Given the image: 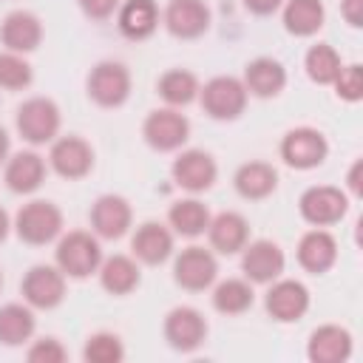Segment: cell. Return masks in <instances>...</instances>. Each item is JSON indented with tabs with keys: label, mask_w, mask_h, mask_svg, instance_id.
Returning <instances> with one entry per match:
<instances>
[{
	"label": "cell",
	"mask_w": 363,
	"mask_h": 363,
	"mask_svg": "<svg viewBox=\"0 0 363 363\" xmlns=\"http://www.w3.org/2000/svg\"><path fill=\"white\" fill-rule=\"evenodd\" d=\"M54 255H57V267L65 272V278H88L102 264L99 238L88 230H71V233L60 235Z\"/></svg>",
	"instance_id": "6da1fadb"
},
{
	"label": "cell",
	"mask_w": 363,
	"mask_h": 363,
	"mask_svg": "<svg viewBox=\"0 0 363 363\" xmlns=\"http://www.w3.org/2000/svg\"><path fill=\"white\" fill-rule=\"evenodd\" d=\"M11 227L20 235V241H26L31 247H43L62 235V213L57 204L34 199L17 210Z\"/></svg>",
	"instance_id": "7a4b0ae2"
},
{
	"label": "cell",
	"mask_w": 363,
	"mask_h": 363,
	"mask_svg": "<svg viewBox=\"0 0 363 363\" xmlns=\"http://www.w3.org/2000/svg\"><path fill=\"white\" fill-rule=\"evenodd\" d=\"M247 88L238 77H213L199 88V99L207 116L213 119H238L247 108Z\"/></svg>",
	"instance_id": "3957f363"
},
{
	"label": "cell",
	"mask_w": 363,
	"mask_h": 363,
	"mask_svg": "<svg viewBox=\"0 0 363 363\" xmlns=\"http://www.w3.org/2000/svg\"><path fill=\"white\" fill-rule=\"evenodd\" d=\"M17 130L31 145L54 142L60 133V108L48 96H31L17 108Z\"/></svg>",
	"instance_id": "277c9868"
},
{
	"label": "cell",
	"mask_w": 363,
	"mask_h": 363,
	"mask_svg": "<svg viewBox=\"0 0 363 363\" xmlns=\"http://www.w3.org/2000/svg\"><path fill=\"white\" fill-rule=\"evenodd\" d=\"M20 292L31 309H54L65 298V272L51 264H37L23 275Z\"/></svg>",
	"instance_id": "5b68a950"
},
{
	"label": "cell",
	"mask_w": 363,
	"mask_h": 363,
	"mask_svg": "<svg viewBox=\"0 0 363 363\" xmlns=\"http://www.w3.org/2000/svg\"><path fill=\"white\" fill-rule=\"evenodd\" d=\"M88 96L102 108H119L130 96V71L113 60L96 62L88 74Z\"/></svg>",
	"instance_id": "8992f818"
},
{
	"label": "cell",
	"mask_w": 363,
	"mask_h": 363,
	"mask_svg": "<svg viewBox=\"0 0 363 363\" xmlns=\"http://www.w3.org/2000/svg\"><path fill=\"white\" fill-rule=\"evenodd\" d=\"M301 216L303 221H309L312 227H329V224H337L346 210H349V199L340 187H332V184H315L309 190L301 193Z\"/></svg>",
	"instance_id": "52a82bcc"
},
{
	"label": "cell",
	"mask_w": 363,
	"mask_h": 363,
	"mask_svg": "<svg viewBox=\"0 0 363 363\" xmlns=\"http://www.w3.org/2000/svg\"><path fill=\"white\" fill-rule=\"evenodd\" d=\"M142 136L153 150H162V153L179 150L190 136V122L176 108H159L147 113L142 125Z\"/></svg>",
	"instance_id": "ba28073f"
},
{
	"label": "cell",
	"mask_w": 363,
	"mask_h": 363,
	"mask_svg": "<svg viewBox=\"0 0 363 363\" xmlns=\"http://www.w3.org/2000/svg\"><path fill=\"white\" fill-rule=\"evenodd\" d=\"M329 153L326 136L318 128H292L281 139V159L295 170H312L318 167Z\"/></svg>",
	"instance_id": "9c48e42d"
},
{
	"label": "cell",
	"mask_w": 363,
	"mask_h": 363,
	"mask_svg": "<svg viewBox=\"0 0 363 363\" xmlns=\"http://www.w3.org/2000/svg\"><path fill=\"white\" fill-rule=\"evenodd\" d=\"M218 275V261L210 250L204 247H187L176 255L173 261V278L182 289H190V292H201L207 289Z\"/></svg>",
	"instance_id": "30bf717a"
},
{
	"label": "cell",
	"mask_w": 363,
	"mask_h": 363,
	"mask_svg": "<svg viewBox=\"0 0 363 363\" xmlns=\"http://www.w3.org/2000/svg\"><path fill=\"white\" fill-rule=\"evenodd\" d=\"M241 269L247 275V281L252 284H272L275 278H281L284 272V250L269 241V238H258V241H247L241 250Z\"/></svg>",
	"instance_id": "8fae6325"
},
{
	"label": "cell",
	"mask_w": 363,
	"mask_h": 363,
	"mask_svg": "<svg viewBox=\"0 0 363 363\" xmlns=\"http://www.w3.org/2000/svg\"><path fill=\"white\" fill-rule=\"evenodd\" d=\"M91 230L96 238H122L130 230L133 221V210L128 204V199L116 196V193H105L91 204Z\"/></svg>",
	"instance_id": "7c38bea8"
},
{
	"label": "cell",
	"mask_w": 363,
	"mask_h": 363,
	"mask_svg": "<svg viewBox=\"0 0 363 363\" xmlns=\"http://www.w3.org/2000/svg\"><path fill=\"white\" fill-rule=\"evenodd\" d=\"M173 173V182L187 190V193H204L207 187H213L216 176H218V167H216V159L207 153V150H182L170 167Z\"/></svg>",
	"instance_id": "4fadbf2b"
},
{
	"label": "cell",
	"mask_w": 363,
	"mask_h": 363,
	"mask_svg": "<svg viewBox=\"0 0 363 363\" xmlns=\"http://www.w3.org/2000/svg\"><path fill=\"white\" fill-rule=\"evenodd\" d=\"M267 312L278 320V323H292L301 320L309 309V289L301 281L292 278H275L267 298H264Z\"/></svg>",
	"instance_id": "5bb4252c"
},
{
	"label": "cell",
	"mask_w": 363,
	"mask_h": 363,
	"mask_svg": "<svg viewBox=\"0 0 363 363\" xmlns=\"http://www.w3.org/2000/svg\"><path fill=\"white\" fill-rule=\"evenodd\" d=\"M48 164L62 179H82L94 167V150L82 136H60L51 142Z\"/></svg>",
	"instance_id": "9a60e30c"
},
{
	"label": "cell",
	"mask_w": 363,
	"mask_h": 363,
	"mask_svg": "<svg viewBox=\"0 0 363 363\" xmlns=\"http://www.w3.org/2000/svg\"><path fill=\"white\" fill-rule=\"evenodd\" d=\"M164 337L176 352H193L207 337V320L193 306H176L164 315Z\"/></svg>",
	"instance_id": "2e32d148"
},
{
	"label": "cell",
	"mask_w": 363,
	"mask_h": 363,
	"mask_svg": "<svg viewBox=\"0 0 363 363\" xmlns=\"http://www.w3.org/2000/svg\"><path fill=\"white\" fill-rule=\"evenodd\" d=\"M162 20L173 37L196 40L210 28V9L204 0H170Z\"/></svg>",
	"instance_id": "e0dca14e"
},
{
	"label": "cell",
	"mask_w": 363,
	"mask_h": 363,
	"mask_svg": "<svg viewBox=\"0 0 363 363\" xmlns=\"http://www.w3.org/2000/svg\"><path fill=\"white\" fill-rule=\"evenodd\" d=\"M0 40H3L6 51L28 54L43 40V23L37 20V14L17 9V11L6 14V20L0 23Z\"/></svg>",
	"instance_id": "ac0fdd59"
},
{
	"label": "cell",
	"mask_w": 363,
	"mask_h": 363,
	"mask_svg": "<svg viewBox=\"0 0 363 363\" xmlns=\"http://www.w3.org/2000/svg\"><path fill=\"white\" fill-rule=\"evenodd\" d=\"M352 354V335L343 326L326 323L309 335L306 357L312 363H343Z\"/></svg>",
	"instance_id": "d6986e66"
},
{
	"label": "cell",
	"mask_w": 363,
	"mask_h": 363,
	"mask_svg": "<svg viewBox=\"0 0 363 363\" xmlns=\"http://www.w3.org/2000/svg\"><path fill=\"white\" fill-rule=\"evenodd\" d=\"M156 0H122L116 9V26L128 40H147L159 28Z\"/></svg>",
	"instance_id": "ffe728a7"
},
{
	"label": "cell",
	"mask_w": 363,
	"mask_h": 363,
	"mask_svg": "<svg viewBox=\"0 0 363 363\" xmlns=\"http://www.w3.org/2000/svg\"><path fill=\"white\" fill-rule=\"evenodd\" d=\"M130 250L133 258H139L142 264H162L173 255V233L159 224V221H145L136 227L133 238H130Z\"/></svg>",
	"instance_id": "44dd1931"
},
{
	"label": "cell",
	"mask_w": 363,
	"mask_h": 363,
	"mask_svg": "<svg viewBox=\"0 0 363 363\" xmlns=\"http://www.w3.org/2000/svg\"><path fill=\"white\" fill-rule=\"evenodd\" d=\"M3 179L11 193H34L45 179V159L34 150H20L6 159Z\"/></svg>",
	"instance_id": "7402d4cb"
},
{
	"label": "cell",
	"mask_w": 363,
	"mask_h": 363,
	"mask_svg": "<svg viewBox=\"0 0 363 363\" xmlns=\"http://www.w3.org/2000/svg\"><path fill=\"white\" fill-rule=\"evenodd\" d=\"M335 261H337V241L332 238V233H326L323 227H315V230L301 235V241H298V264L306 272L320 275Z\"/></svg>",
	"instance_id": "603a6c76"
},
{
	"label": "cell",
	"mask_w": 363,
	"mask_h": 363,
	"mask_svg": "<svg viewBox=\"0 0 363 363\" xmlns=\"http://www.w3.org/2000/svg\"><path fill=\"white\" fill-rule=\"evenodd\" d=\"M244 88L247 94L252 96H261V99H269V96H278L286 85V71L278 60L272 57H255L247 62L244 68Z\"/></svg>",
	"instance_id": "cb8c5ba5"
},
{
	"label": "cell",
	"mask_w": 363,
	"mask_h": 363,
	"mask_svg": "<svg viewBox=\"0 0 363 363\" xmlns=\"http://www.w3.org/2000/svg\"><path fill=\"white\" fill-rule=\"evenodd\" d=\"M207 235H210L213 250H218L224 255H233V252H241L244 244L250 241V224L241 213L227 210V213H218L216 218H210Z\"/></svg>",
	"instance_id": "d4e9b609"
},
{
	"label": "cell",
	"mask_w": 363,
	"mask_h": 363,
	"mask_svg": "<svg viewBox=\"0 0 363 363\" xmlns=\"http://www.w3.org/2000/svg\"><path fill=\"white\" fill-rule=\"evenodd\" d=\"M233 182H235L238 196L258 201V199H267L278 187V170L269 162H247L235 170Z\"/></svg>",
	"instance_id": "484cf974"
},
{
	"label": "cell",
	"mask_w": 363,
	"mask_h": 363,
	"mask_svg": "<svg viewBox=\"0 0 363 363\" xmlns=\"http://www.w3.org/2000/svg\"><path fill=\"white\" fill-rule=\"evenodd\" d=\"M99 284L102 289H108L111 295H128L139 286V264L130 255H111L102 258L99 264Z\"/></svg>",
	"instance_id": "4316f807"
},
{
	"label": "cell",
	"mask_w": 363,
	"mask_h": 363,
	"mask_svg": "<svg viewBox=\"0 0 363 363\" xmlns=\"http://www.w3.org/2000/svg\"><path fill=\"white\" fill-rule=\"evenodd\" d=\"M326 20L320 0H284V28L295 37H312Z\"/></svg>",
	"instance_id": "83f0119b"
},
{
	"label": "cell",
	"mask_w": 363,
	"mask_h": 363,
	"mask_svg": "<svg viewBox=\"0 0 363 363\" xmlns=\"http://www.w3.org/2000/svg\"><path fill=\"white\" fill-rule=\"evenodd\" d=\"M34 312L28 303H6L0 306V343L3 346H23L34 335Z\"/></svg>",
	"instance_id": "f1b7e54d"
},
{
	"label": "cell",
	"mask_w": 363,
	"mask_h": 363,
	"mask_svg": "<svg viewBox=\"0 0 363 363\" xmlns=\"http://www.w3.org/2000/svg\"><path fill=\"white\" fill-rule=\"evenodd\" d=\"M156 91L159 96L170 105V108H182V105H190L196 96H199V79L193 71H184V68H170L159 77L156 82Z\"/></svg>",
	"instance_id": "f546056e"
},
{
	"label": "cell",
	"mask_w": 363,
	"mask_h": 363,
	"mask_svg": "<svg viewBox=\"0 0 363 363\" xmlns=\"http://www.w3.org/2000/svg\"><path fill=\"white\" fill-rule=\"evenodd\" d=\"M210 210L199 201V199H182L170 207L167 213V221L173 227V233L179 235H187V238H196L201 233H207V224H210Z\"/></svg>",
	"instance_id": "4dcf8cb0"
},
{
	"label": "cell",
	"mask_w": 363,
	"mask_h": 363,
	"mask_svg": "<svg viewBox=\"0 0 363 363\" xmlns=\"http://www.w3.org/2000/svg\"><path fill=\"white\" fill-rule=\"evenodd\" d=\"M252 301H255L252 284L244 278H227L213 289V306L224 315H241L252 306Z\"/></svg>",
	"instance_id": "1f68e13d"
},
{
	"label": "cell",
	"mask_w": 363,
	"mask_h": 363,
	"mask_svg": "<svg viewBox=\"0 0 363 363\" xmlns=\"http://www.w3.org/2000/svg\"><path fill=\"white\" fill-rule=\"evenodd\" d=\"M303 68H306V74H309L312 82L329 85V82H335L337 71L343 68V60H340V54H337L329 43H318V45H312V48L306 51Z\"/></svg>",
	"instance_id": "d6a6232c"
},
{
	"label": "cell",
	"mask_w": 363,
	"mask_h": 363,
	"mask_svg": "<svg viewBox=\"0 0 363 363\" xmlns=\"http://www.w3.org/2000/svg\"><path fill=\"white\" fill-rule=\"evenodd\" d=\"M82 357H85V363H119L125 357V346H122L119 335L96 332V335H91L85 340Z\"/></svg>",
	"instance_id": "836d02e7"
},
{
	"label": "cell",
	"mask_w": 363,
	"mask_h": 363,
	"mask_svg": "<svg viewBox=\"0 0 363 363\" xmlns=\"http://www.w3.org/2000/svg\"><path fill=\"white\" fill-rule=\"evenodd\" d=\"M31 65L26 62L23 54L14 51H0V88L9 91H20L31 85Z\"/></svg>",
	"instance_id": "e575fe53"
},
{
	"label": "cell",
	"mask_w": 363,
	"mask_h": 363,
	"mask_svg": "<svg viewBox=\"0 0 363 363\" xmlns=\"http://www.w3.org/2000/svg\"><path fill=\"white\" fill-rule=\"evenodd\" d=\"M332 85H335V91H337L340 99H346V102H357V99L363 96V68H360L357 62L343 65V68L337 71V77H335Z\"/></svg>",
	"instance_id": "d590c367"
},
{
	"label": "cell",
	"mask_w": 363,
	"mask_h": 363,
	"mask_svg": "<svg viewBox=\"0 0 363 363\" xmlns=\"http://www.w3.org/2000/svg\"><path fill=\"white\" fill-rule=\"evenodd\" d=\"M26 357H28V363H62L68 357V352L57 337H40L28 346Z\"/></svg>",
	"instance_id": "8d00e7d4"
},
{
	"label": "cell",
	"mask_w": 363,
	"mask_h": 363,
	"mask_svg": "<svg viewBox=\"0 0 363 363\" xmlns=\"http://www.w3.org/2000/svg\"><path fill=\"white\" fill-rule=\"evenodd\" d=\"M122 0H79V9L91 17V20H108Z\"/></svg>",
	"instance_id": "74e56055"
},
{
	"label": "cell",
	"mask_w": 363,
	"mask_h": 363,
	"mask_svg": "<svg viewBox=\"0 0 363 363\" xmlns=\"http://www.w3.org/2000/svg\"><path fill=\"white\" fill-rule=\"evenodd\" d=\"M340 14L352 28L363 26V0H340Z\"/></svg>",
	"instance_id": "f35d334b"
},
{
	"label": "cell",
	"mask_w": 363,
	"mask_h": 363,
	"mask_svg": "<svg viewBox=\"0 0 363 363\" xmlns=\"http://www.w3.org/2000/svg\"><path fill=\"white\" fill-rule=\"evenodd\" d=\"M244 6H247V11H252V14H261V17H267V14L278 11V9L284 6V0H244Z\"/></svg>",
	"instance_id": "ab89813d"
},
{
	"label": "cell",
	"mask_w": 363,
	"mask_h": 363,
	"mask_svg": "<svg viewBox=\"0 0 363 363\" xmlns=\"http://www.w3.org/2000/svg\"><path fill=\"white\" fill-rule=\"evenodd\" d=\"M360 176H363V162L357 159V162L352 164V170H349V176H346V182H349V190H352L354 196H360V193H363V184H360Z\"/></svg>",
	"instance_id": "60d3db41"
},
{
	"label": "cell",
	"mask_w": 363,
	"mask_h": 363,
	"mask_svg": "<svg viewBox=\"0 0 363 363\" xmlns=\"http://www.w3.org/2000/svg\"><path fill=\"white\" fill-rule=\"evenodd\" d=\"M9 147H11L9 133H6V128H0V164H6V159H9Z\"/></svg>",
	"instance_id": "b9f144b4"
},
{
	"label": "cell",
	"mask_w": 363,
	"mask_h": 363,
	"mask_svg": "<svg viewBox=\"0 0 363 363\" xmlns=\"http://www.w3.org/2000/svg\"><path fill=\"white\" fill-rule=\"evenodd\" d=\"M9 230H11V218H9V213L0 207V244L6 241V235H9Z\"/></svg>",
	"instance_id": "7bdbcfd3"
},
{
	"label": "cell",
	"mask_w": 363,
	"mask_h": 363,
	"mask_svg": "<svg viewBox=\"0 0 363 363\" xmlns=\"http://www.w3.org/2000/svg\"><path fill=\"white\" fill-rule=\"evenodd\" d=\"M0 286H3V272H0Z\"/></svg>",
	"instance_id": "ee69618b"
}]
</instances>
